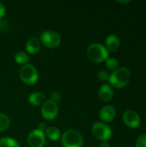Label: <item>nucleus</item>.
Instances as JSON below:
<instances>
[{
	"mask_svg": "<svg viewBox=\"0 0 146 147\" xmlns=\"http://www.w3.org/2000/svg\"><path fill=\"white\" fill-rule=\"evenodd\" d=\"M131 78V72L126 67H118L109 75L108 82L109 85L116 89H121L126 87Z\"/></svg>",
	"mask_w": 146,
	"mask_h": 147,
	"instance_id": "obj_1",
	"label": "nucleus"
},
{
	"mask_svg": "<svg viewBox=\"0 0 146 147\" xmlns=\"http://www.w3.org/2000/svg\"><path fill=\"white\" fill-rule=\"evenodd\" d=\"M86 53L89 59L95 63L105 62L109 58V52L100 43H93L89 45L87 48Z\"/></svg>",
	"mask_w": 146,
	"mask_h": 147,
	"instance_id": "obj_2",
	"label": "nucleus"
},
{
	"mask_svg": "<svg viewBox=\"0 0 146 147\" xmlns=\"http://www.w3.org/2000/svg\"><path fill=\"white\" fill-rule=\"evenodd\" d=\"M19 77L22 83L27 85H34L39 79V73L36 67L32 64H26L20 68Z\"/></svg>",
	"mask_w": 146,
	"mask_h": 147,
	"instance_id": "obj_3",
	"label": "nucleus"
},
{
	"mask_svg": "<svg viewBox=\"0 0 146 147\" xmlns=\"http://www.w3.org/2000/svg\"><path fill=\"white\" fill-rule=\"evenodd\" d=\"M61 143L63 147H83V138L77 130L69 129L61 136Z\"/></svg>",
	"mask_w": 146,
	"mask_h": 147,
	"instance_id": "obj_4",
	"label": "nucleus"
},
{
	"mask_svg": "<svg viewBox=\"0 0 146 147\" xmlns=\"http://www.w3.org/2000/svg\"><path fill=\"white\" fill-rule=\"evenodd\" d=\"M40 40L47 48H56L61 43V36L53 30H46L40 34Z\"/></svg>",
	"mask_w": 146,
	"mask_h": 147,
	"instance_id": "obj_5",
	"label": "nucleus"
},
{
	"mask_svg": "<svg viewBox=\"0 0 146 147\" xmlns=\"http://www.w3.org/2000/svg\"><path fill=\"white\" fill-rule=\"evenodd\" d=\"M93 135L101 141H108L112 136L111 127L103 122H96L91 128Z\"/></svg>",
	"mask_w": 146,
	"mask_h": 147,
	"instance_id": "obj_6",
	"label": "nucleus"
},
{
	"mask_svg": "<svg viewBox=\"0 0 146 147\" xmlns=\"http://www.w3.org/2000/svg\"><path fill=\"white\" fill-rule=\"evenodd\" d=\"M41 115L47 121H53L59 114V107L56 102L48 99L44 102L40 109Z\"/></svg>",
	"mask_w": 146,
	"mask_h": 147,
	"instance_id": "obj_7",
	"label": "nucleus"
},
{
	"mask_svg": "<svg viewBox=\"0 0 146 147\" xmlns=\"http://www.w3.org/2000/svg\"><path fill=\"white\" fill-rule=\"evenodd\" d=\"M27 142L29 147H43L46 144L45 133L37 128L32 130L28 135Z\"/></svg>",
	"mask_w": 146,
	"mask_h": 147,
	"instance_id": "obj_8",
	"label": "nucleus"
},
{
	"mask_svg": "<svg viewBox=\"0 0 146 147\" xmlns=\"http://www.w3.org/2000/svg\"><path fill=\"white\" fill-rule=\"evenodd\" d=\"M123 121L126 127H128L130 128H137L140 125L141 119L137 112L130 109L124 113Z\"/></svg>",
	"mask_w": 146,
	"mask_h": 147,
	"instance_id": "obj_9",
	"label": "nucleus"
},
{
	"mask_svg": "<svg viewBox=\"0 0 146 147\" xmlns=\"http://www.w3.org/2000/svg\"><path fill=\"white\" fill-rule=\"evenodd\" d=\"M100 119L102 121L103 123H108L114 120L116 116V110L111 105L104 106L99 113Z\"/></svg>",
	"mask_w": 146,
	"mask_h": 147,
	"instance_id": "obj_10",
	"label": "nucleus"
},
{
	"mask_svg": "<svg viewBox=\"0 0 146 147\" xmlns=\"http://www.w3.org/2000/svg\"><path fill=\"white\" fill-rule=\"evenodd\" d=\"M41 42L39 38L37 37H32L30 38L25 45L26 52L28 54H36L40 52L41 48Z\"/></svg>",
	"mask_w": 146,
	"mask_h": 147,
	"instance_id": "obj_11",
	"label": "nucleus"
},
{
	"mask_svg": "<svg viewBox=\"0 0 146 147\" xmlns=\"http://www.w3.org/2000/svg\"><path fill=\"white\" fill-rule=\"evenodd\" d=\"M98 96L102 101L109 102L114 96V90L109 84H104L100 87L98 91Z\"/></svg>",
	"mask_w": 146,
	"mask_h": 147,
	"instance_id": "obj_12",
	"label": "nucleus"
},
{
	"mask_svg": "<svg viewBox=\"0 0 146 147\" xmlns=\"http://www.w3.org/2000/svg\"><path fill=\"white\" fill-rule=\"evenodd\" d=\"M105 44H106L105 47L107 48V50L108 52L114 53V52H116L119 49L120 41V39H119V37L117 35L110 34V35H108L107 37Z\"/></svg>",
	"mask_w": 146,
	"mask_h": 147,
	"instance_id": "obj_13",
	"label": "nucleus"
},
{
	"mask_svg": "<svg viewBox=\"0 0 146 147\" xmlns=\"http://www.w3.org/2000/svg\"><path fill=\"white\" fill-rule=\"evenodd\" d=\"M46 101V96L42 92H33L28 96V102L34 107L42 105Z\"/></svg>",
	"mask_w": 146,
	"mask_h": 147,
	"instance_id": "obj_14",
	"label": "nucleus"
},
{
	"mask_svg": "<svg viewBox=\"0 0 146 147\" xmlns=\"http://www.w3.org/2000/svg\"><path fill=\"white\" fill-rule=\"evenodd\" d=\"M45 132L46 137H47L52 141H57L61 138V133L59 129L55 127H47Z\"/></svg>",
	"mask_w": 146,
	"mask_h": 147,
	"instance_id": "obj_15",
	"label": "nucleus"
},
{
	"mask_svg": "<svg viewBox=\"0 0 146 147\" xmlns=\"http://www.w3.org/2000/svg\"><path fill=\"white\" fill-rule=\"evenodd\" d=\"M15 61L18 64V65H21L22 66L28 64V60H29V57L27 53H24V52H18L15 54Z\"/></svg>",
	"mask_w": 146,
	"mask_h": 147,
	"instance_id": "obj_16",
	"label": "nucleus"
},
{
	"mask_svg": "<svg viewBox=\"0 0 146 147\" xmlns=\"http://www.w3.org/2000/svg\"><path fill=\"white\" fill-rule=\"evenodd\" d=\"M0 147H20V144L12 138L5 137L0 140Z\"/></svg>",
	"mask_w": 146,
	"mask_h": 147,
	"instance_id": "obj_17",
	"label": "nucleus"
},
{
	"mask_svg": "<svg viewBox=\"0 0 146 147\" xmlns=\"http://www.w3.org/2000/svg\"><path fill=\"white\" fill-rule=\"evenodd\" d=\"M9 124H10V121L8 115L0 113V132L5 131L9 127Z\"/></svg>",
	"mask_w": 146,
	"mask_h": 147,
	"instance_id": "obj_18",
	"label": "nucleus"
},
{
	"mask_svg": "<svg viewBox=\"0 0 146 147\" xmlns=\"http://www.w3.org/2000/svg\"><path fill=\"white\" fill-rule=\"evenodd\" d=\"M106 67L110 71H115L119 66V61L114 58H108L105 61Z\"/></svg>",
	"mask_w": 146,
	"mask_h": 147,
	"instance_id": "obj_19",
	"label": "nucleus"
},
{
	"mask_svg": "<svg viewBox=\"0 0 146 147\" xmlns=\"http://www.w3.org/2000/svg\"><path fill=\"white\" fill-rule=\"evenodd\" d=\"M136 147H146V134L140 135L136 142Z\"/></svg>",
	"mask_w": 146,
	"mask_h": 147,
	"instance_id": "obj_20",
	"label": "nucleus"
},
{
	"mask_svg": "<svg viewBox=\"0 0 146 147\" xmlns=\"http://www.w3.org/2000/svg\"><path fill=\"white\" fill-rule=\"evenodd\" d=\"M50 100H52L54 102H58L61 100V95L58 91H52L50 95Z\"/></svg>",
	"mask_w": 146,
	"mask_h": 147,
	"instance_id": "obj_21",
	"label": "nucleus"
},
{
	"mask_svg": "<svg viewBox=\"0 0 146 147\" xmlns=\"http://www.w3.org/2000/svg\"><path fill=\"white\" fill-rule=\"evenodd\" d=\"M97 78L101 81H107V80H108L109 74L106 71H100L97 74Z\"/></svg>",
	"mask_w": 146,
	"mask_h": 147,
	"instance_id": "obj_22",
	"label": "nucleus"
},
{
	"mask_svg": "<svg viewBox=\"0 0 146 147\" xmlns=\"http://www.w3.org/2000/svg\"><path fill=\"white\" fill-rule=\"evenodd\" d=\"M9 29V24L5 20L0 19V31L7 32Z\"/></svg>",
	"mask_w": 146,
	"mask_h": 147,
	"instance_id": "obj_23",
	"label": "nucleus"
},
{
	"mask_svg": "<svg viewBox=\"0 0 146 147\" xmlns=\"http://www.w3.org/2000/svg\"><path fill=\"white\" fill-rule=\"evenodd\" d=\"M5 11H6V9H5V7L3 5V3L0 2V19H2L4 16Z\"/></svg>",
	"mask_w": 146,
	"mask_h": 147,
	"instance_id": "obj_24",
	"label": "nucleus"
},
{
	"mask_svg": "<svg viewBox=\"0 0 146 147\" xmlns=\"http://www.w3.org/2000/svg\"><path fill=\"white\" fill-rule=\"evenodd\" d=\"M46 127H46V123H44V122H40V123H39L38 126H37V129L40 130V131H42V132H45L46 129Z\"/></svg>",
	"mask_w": 146,
	"mask_h": 147,
	"instance_id": "obj_25",
	"label": "nucleus"
},
{
	"mask_svg": "<svg viewBox=\"0 0 146 147\" xmlns=\"http://www.w3.org/2000/svg\"><path fill=\"white\" fill-rule=\"evenodd\" d=\"M99 147H110V146H109V144L108 143V141H102Z\"/></svg>",
	"mask_w": 146,
	"mask_h": 147,
	"instance_id": "obj_26",
	"label": "nucleus"
},
{
	"mask_svg": "<svg viewBox=\"0 0 146 147\" xmlns=\"http://www.w3.org/2000/svg\"><path fill=\"white\" fill-rule=\"evenodd\" d=\"M118 3H130V1L129 0H127V1H118Z\"/></svg>",
	"mask_w": 146,
	"mask_h": 147,
	"instance_id": "obj_27",
	"label": "nucleus"
}]
</instances>
